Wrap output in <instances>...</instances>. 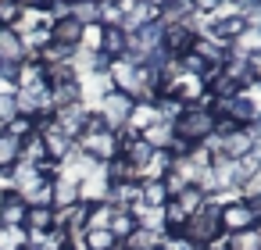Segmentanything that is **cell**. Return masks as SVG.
Wrapping results in <instances>:
<instances>
[{"mask_svg":"<svg viewBox=\"0 0 261 250\" xmlns=\"http://www.w3.org/2000/svg\"><path fill=\"white\" fill-rule=\"evenodd\" d=\"M100 118H104V125L111 129V132H122L125 129V118H129V111H133V97L129 93H118V90H111L97 107H93Z\"/></svg>","mask_w":261,"mask_h":250,"instance_id":"277c9868","label":"cell"},{"mask_svg":"<svg viewBox=\"0 0 261 250\" xmlns=\"http://www.w3.org/2000/svg\"><path fill=\"white\" fill-rule=\"evenodd\" d=\"M250 204H254V214H257V225H261V197H254Z\"/></svg>","mask_w":261,"mask_h":250,"instance_id":"d6a6232c","label":"cell"},{"mask_svg":"<svg viewBox=\"0 0 261 250\" xmlns=\"http://www.w3.org/2000/svg\"><path fill=\"white\" fill-rule=\"evenodd\" d=\"M93 4H118V0H93Z\"/></svg>","mask_w":261,"mask_h":250,"instance_id":"e575fe53","label":"cell"},{"mask_svg":"<svg viewBox=\"0 0 261 250\" xmlns=\"http://www.w3.org/2000/svg\"><path fill=\"white\" fill-rule=\"evenodd\" d=\"M218 250H261V232H257V229H247V232H229V236H222Z\"/></svg>","mask_w":261,"mask_h":250,"instance_id":"ac0fdd59","label":"cell"},{"mask_svg":"<svg viewBox=\"0 0 261 250\" xmlns=\"http://www.w3.org/2000/svg\"><path fill=\"white\" fill-rule=\"evenodd\" d=\"M61 4H68V8H75V4H83V0H61Z\"/></svg>","mask_w":261,"mask_h":250,"instance_id":"836d02e7","label":"cell"},{"mask_svg":"<svg viewBox=\"0 0 261 250\" xmlns=\"http://www.w3.org/2000/svg\"><path fill=\"white\" fill-rule=\"evenodd\" d=\"M100 40H104V25L97 22V25H86L83 29V50H90V54H100Z\"/></svg>","mask_w":261,"mask_h":250,"instance_id":"83f0119b","label":"cell"},{"mask_svg":"<svg viewBox=\"0 0 261 250\" xmlns=\"http://www.w3.org/2000/svg\"><path fill=\"white\" fill-rule=\"evenodd\" d=\"M72 204H79V182L58 172V175L50 179V207H54V211H65V207H72Z\"/></svg>","mask_w":261,"mask_h":250,"instance_id":"52a82bcc","label":"cell"},{"mask_svg":"<svg viewBox=\"0 0 261 250\" xmlns=\"http://www.w3.org/2000/svg\"><path fill=\"white\" fill-rule=\"evenodd\" d=\"M168 200H172V197H168V189H165L161 179H143V182H140V207H147V211H161Z\"/></svg>","mask_w":261,"mask_h":250,"instance_id":"4fadbf2b","label":"cell"},{"mask_svg":"<svg viewBox=\"0 0 261 250\" xmlns=\"http://www.w3.org/2000/svg\"><path fill=\"white\" fill-rule=\"evenodd\" d=\"M72 18H75L83 29H86V25H97V22H100V8L93 4V0H83V4L72 8Z\"/></svg>","mask_w":261,"mask_h":250,"instance_id":"d4e9b609","label":"cell"},{"mask_svg":"<svg viewBox=\"0 0 261 250\" xmlns=\"http://www.w3.org/2000/svg\"><path fill=\"white\" fill-rule=\"evenodd\" d=\"M250 75H254V86H261V54L250 58Z\"/></svg>","mask_w":261,"mask_h":250,"instance_id":"1f68e13d","label":"cell"},{"mask_svg":"<svg viewBox=\"0 0 261 250\" xmlns=\"http://www.w3.org/2000/svg\"><path fill=\"white\" fill-rule=\"evenodd\" d=\"M154 122H158L154 100H133V111H129V118H125V132H129V136H143Z\"/></svg>","mask_w":261,"mask_h":250,"instance_id":"ba28073f","label":"cell"},{"mask_svg":"<svg viewBox=\"0 0 261 250\" xmlns=\"http://www.w3.org/2000/svg\"><path fill=\"white\" fill-rule=\"evenodd\" d=\"M0 61H29V54L22 47V36L15 29H0Z\"/></svg>","mask_w":261,"mask_h":250,"instance_id":"e0dca14e","label":"cell"},{"mask_svg":"<svg viewBox=\"0 0 261 250\" xmlns=\"http://www.w3.org/2000/svg\"><path fill=\"white\" fill-rule=\"evenodd\" d=\"M100 54L108 61H118L129 54V33L122 25H104V40H100Z\"/></svg>","mask_w":261,"mask_h":250,"instance_id":"7c38bea8","label":"cell"},{"mask_svg":"<svg viewBox=\"0 0 261 250\" xmlns=\"http://www.w3.org/2000/svg\"><path fill=\"white\" fill-rule=\"evenodd\" d=\"M22 157V140L8 136V132H0V172H11Z\"/></svg>","mask_w":261,"mask_h":250,"instance_id":"44dd1931","label":"cell"},{"mask_svg":"<svg viewBox=\"0 0 261 250\" xmlns=\"http://www.w3.org/2000/svg\"><path fill=\"white\" fill-rule=\"evenodd\" d=\"M8 136H15V140H29L33 132H36V122L33 118H25V115H15L11 122H8V129H4Z\"/></svg>","mask_w":261,"mask_h":250,"instance_id":"484cf974","label":"cell"},{"mask_svg":"<svg viewBox=\"0 0 261 250\" xmlns=\"http://www.w3.org/2000/svg\"><path fill=\"white\" fill-rule=\"evenodd\" d=\"M25 229H4L0 225V250H25Z\"/></svg>","mask_w":261,"mask_h":250,"instance_id":"4316f807","label":"cell"},{"mask_svg":"<svg viewBox=\"0 0 261 250\" xmlns=\"http://www.w3.org/2000/svg\"><path fill=\"white\" fill-rule=\"evenodd\" d=\"M86 118H90V107H86V104H68V107H58V111H54V122H58V129H61L68 140H79V136H83Z\"/></svg>","mask_w":261,"mask_h":250,"instance_id":"5b68a950","label":"cell"},{"mask_svg":"<svg viewBox=\"0 0 261 250\" xmlns=\"http://www.w3.org/2000/svg\"><path fill=\"white\" fill-rule=\"evenodd\" d=\"M83 239H86V250H122V243L108 229H86Z\"/></svg>","mask_w":261,"mask_h":250,"instance_id":"603a6c76","label":"cell"},{"mask_svg":"<svg viewBox=\"0 0 261 250\" xmlns=\"http://www.w3.org/2000/svg\"><path fill=\"white\" fill-rule=\"evenodd\" d=\"M58 225V211L54 207H25V232H50Z\"/></svg>","mask_w":261,"mask_h":250,"instance_id":"9a60e30c","label":"cell"},{"mask_svg":"<svg viewBox=\"0 0 261 250\" xmlns=\"http://www.w3.org/2000/svg\"><path fill=\"white\" fill-rule=\"evenodd\" d=\"M257 232H261V225H257Z\"/></svg>","mask_w":261,"mask_h":250,"instance_id":"d590c367","label":"cell"},{"mask_svg":"<svg viewBox=\"0 0 261 250\" xmlns=\"http://www.w3.org/2000/svg\"><path fill=\"white\" fill-rule=\"evenodd\" d=\"M18 115V107H15V93H0V122H4V129H8V122Z\"/></svg>","mask_w":261,"mask_h":250,"instance_id":"f1b7e54d","label":"cell"},{"mask_svg":"<svg viewBox=\"0 0 261 250\" xmlns=\"http://www.w3.org/2000/svg\"><path fill=\"white\" fill-rule=\"evenodd\" d=\"M179 207H182V214L190 218V214H197V211H204V204H207V197H204V189L200 186H186L179 197H172Z\"/></svg>","mask_w":261,"mask_h":250,"instance_id":"7402d4cb","label":"cell"},{"mask_svg":"<svg viewBox=\"0 0 261 250\" xmlns=\"http://www.w3.org/2000/svg\"><path fill=\"white\" fill-rule=\"evenodd\" d=\"M172 132H175V140H182L186 147H197V143H207V140L215 136V118H211V111H207L204 104H193V107H186V111L175 118Z\"/></svg>","mask_w":261,"mask_h":250,"instance_id":"7a4b0ae2","label":"cell"},{"mask_svg":"<svg viewBox=\"0 0 261 250\" xmlns=\"http://www.w3.org/2000/svg\"><path fill=\"white\" fill-rule=\"evenodd\" d=\"M193 43H197V36L186 29V25H165V40H161V50L168 54V58H182V54H190L193 50Z\"/></svg>","mask_w":261,"mask_h":250,"instance_id":"8992f818","label":"cell"},{"mask_svg":"<svg viewBox=\"0 0 261 250\" xmlns=\"http://www.w3.org/2000/svg\"><path fill=\"white\" fill-rule=\"evenodd\" d=\"M22 164H33V168H43L50 157H47V147H43V140L33 132L29 140H22V157H18Z\"/></svg>","mask_w":261,"mask_h":250,"instance_id":"ffe728a7","label":"cell"},{"mask_svg":"<svg viewBox=\"0 0 261 250\" xmlns=\"http://www.w3.org/2000/svg\"><path fill=\"white\" fill-rule=\"evenodd\" d=\"M108 193H111V182L104 179L100 168H93V172L79 182V200H83V204H108Z\"/></svg>","mask_w":261,"mask_h":250,"instance_id":"9c48e42d","label":"cell"},{"mask_svg":"<svg viewBox=\"0 0 261 250\" xmlns=\"http://www.w3.org/2000/svg\"><path fill=\"white\" fill-rule=\"evenodd\" d=\"M140 140H143L150 150H168V147L175 143V132H172V125H168V122H154Z\"/></svg>","mask_w":261,"mask_h":250,"instance_id":"d6986e66","label":"cell"},{"mask_svg":"<svg viewBox=\"0 0 261 250\" xmlns=\"http://www.w3.org/2000/svg\"><path fill=\"white\" fill-rule=\"evenodd\" d=\"M25 200L18 193H0V225L4 229H22L25 225Z\"/></svg>","mask_w":261,"mask_h":250,"instance_id":"30bf717a","label":"cell"},{"mask_svg":"<svg viewBox=\"0 0 261 250\" xmlns=\"http://www.w3.org/2000/svg\"><path fill=\"white\" fill-rule=\"evenodd\" d=\"M175 236L190 239V243H193V246H200V250L218 246V243H222V229H218V204H215V200H207V204H204V211L190 214V218H186V225H182Z\"/></svg>","mask_w":261,"mask_h":250,"instance_id":"6da1fadb","label":"cell"},{"mask_svg":"<svg viewBox=\"0 0 261 250\" xmlns=\"http://www.w3.org/2000/svg\"><path fill=\"white\" fill-rule=\"evenodd\" d=\"M136 229H140V225H136V214H133V211H125V207H115V211H111L108 232H111V236H115L118 243H122V239H129V236H133Z\"/></svg>","mask_w":261,"mask_h":250,"instance_id":"2e32d148","label":"cell"},{"mask_svg":"<svg viewBox=\"0 0 261 250\" xmlns=\"http://www.w3.org/2000/svg\"><path fill=\"white\" fill-rule=\"evenodd\" d=\"M40 82H43V65L40 61H22L15 90H29V86H40Z\"/></svg>","mask_w":261,"mask_h":250,"instance_id":"cb8c5ba5","label":"cell"},{"mask_svg":"<svg viewBox=\"0 0 261 250\" xmlns=\"http://www.w3.org/2000/svg\"><path fill=\"white\" fill-rule=\"evenodd\" d=\"M218 229L222 236L229 232H247V229H257V214H254V204L247 197H236L229 204L218 207Z\"/></svg>","mask_w":261,"mask_h":250,"instance_id":"3957f363","label":"cell"},{"mask_svg":"<svg viewBox=\"0 0 261 250\" xmlns=\"http://www.w3.org/2000/svg\"><path fill=\"white\" fill-rule=\"evenodd\" d=\"M229 54H236V58H257L261 54V29L243 25V33L229 43Z\"/></svg>","mask_w":261,"mask_h":250,"instance_id":"5bb4252c","label":"cell"},{"mask_svg":"<svg viewBox=\"0 0 261 250\" xmlns=\"http://www.w3.org/2000/svg\"><path fill=\"white\" fill-rule=\"evenodd\" d=\"M222 4H225V0H193V11H197V15H204V18H211Z\"/></svg>","mask_w":261,"mask_h":250,"instance_id":"f546056e","label":"cell"},{"mask_svg":"<svg viewBox=\"0 0 261 250\" xmlns=\"http://www.w3.org/2000/svg\"><path fill=\"white\" fill-rule=\"evenodd\" d=\"M161 250H200V246H193V243H190V239H182V236H165Z\"/></svg>","mask_w":261,"mask_h":250,"instance_id":"4dcf8cb0","label":"cell"},{"mask_svg":"<svg viewBox=\"0 0 261 250\" xmlns=\"http://www.w3.org/2000/svg\"><path fill=\"white\" fill-rule=\"evenodd\" d=\"M50 43H58V47H65V50H79V43H83V25L68 15V18H61V22H54L50 25Z\"/></svg>","mask_w":261,"mask_h":250,"instance_id":"8fae6325","label":"cell"}]
</instances>
